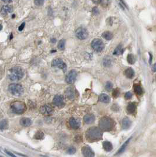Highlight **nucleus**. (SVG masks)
<instances>
[{"label": "nucleus", "instance_id": "nucleus-1", "mask_svg": "<svg viewBox=\"0 0 156 157\" xmlns=\"http://www.w3.org/2000/svg\"><path fill=\"white\" fill-rule=\"evenodd\" d=\"M24 75V70L19 66H14L9 70V78L11 81H19Z\"/></svg>", "mask_w": 156, "mask_h": 157}, {"label": "nucleus", "instance_id": "nucleus-2", "mask_svg": "<svg viewBox=\"0 0 156 157\" xmlns=\"http://www.w3.org/2000/svg\"><path fill=\"white\" fill-rule=\"evenodd\" d=\"M86 136L90 140H98L102 137V132L99 128L93 127L87 131Z\"/></svg>", "mask_w": 156, "mask_h": 157}, {"label": "nucleus", "instance_id": "nucleus-3", "mask_svg": "<svg viewBox=\"0 0 156 157\" xmlns=\"http://www.w3.org/2000/svg\"><path fill=\"white\" fill-rule=\"evenodd\" d=\"M11 108L13 112L17 114H22L27 110V106L22 101H14L11 103Z\"/></svg>", "mask_w": 156, "mask_h": 157}, {"label": "nucleus", "instance_id": "nucleus-4", "mask_svg": "<svg viewBox=\"0 0 156 157\" xmlns=\"http://www.w3.org/2000/svg\"><path fill=\"white\" fill-rule=\"evenodd\" d=\"M113 120L109 117H103L99 121V127L103 131L111 130L113 127Z\"/></svg>", "mask_w": 156, "mask_h": 157}, {"label": "nucleus", "instance_id": "nucleus-5", "mask_svg": "<svg viewBox=\"0 0 156 157\" xmlns=\"http://www.w3.org/2000/svg\"><path fill=\"white\" fill-rule=\"evenodd\" d=\"M8 91L15 96H20L24 92V88L19 84H11L8 86Z\"/></svg>", "mask_w": 156, "mask_h": 157}, {"label": "nucleus", "instance_id": "nucleus-6", "mask_svg": "<svg viewBox=\"0 0 156 157\" xmlns=\"http://www.w3.org/2000/svg\"><path fill=\"white\" fill-rule=\"evenodd\" d=\"M91 46L95 51L97 52H101L104 48V44L100 39H95L91 43Z\"/></svg>", "mask_w": 156, "mask_h": 157}, {"label": "nucleus", "instance_id": "nucleus-7", "mask_svg": "<svg viewBox=\"0 0 156 157\" xmlns=\"http://www.w3.org/2000/svg\"><path fill=\"white\" fill-rule=\"evenodd\" d=\"M52 66L54 67H58L59 68L63 70L64 72L66 71V64L63 62V60H62L60 58L55 59L52 61V64H51Z\"/></svg>", "mask_w": 156, "mask_h": 157}, {"label": "nucleus", "instance_id": "nucleus-8", "mask_svg": "<svg viewBox=\"0 0 156 157\" xmlns=\"http://www.w3.org/2000/svg\"><path fill=\"white\" fill-rule=\"evenodd\" d=\"M77 77V72L75 70H72L66 76V82L68 84H73Z\"/></svg>", "mask_w": 156, "mask_h": 157}, {"label": "nucleus", "instance_id": "nucleus-9", "mask_svg": "<svg viewBox=\"0 0 156 157\" xmlns=\"http://www.w3.org/2000/svg\"><path fill=\"white\" fill-rule=\"evenodd\" d=\"M76 36L80 40H85L88 37V32L85 29L79 28L76 31Z\"/></svg>", "mask_w": 156, "mask_h": 157}, {"label": "nucleus", "instance_id": "nucleus-10", "mask_svg": "<svg viewBox=\"0 0 156 157\" xmlns=\"http://www.w3.org/2000/svg\"><path fill=\"white\" fill-rule=\"evenodd\" d=\"M82 152L85 157H94L95 153L93 151L89 146L83 147L82 149Z\"/></svg>", "mask_w": 156, "mask_h": 157}, {"label": "nucleus", "instance_id": "nucleus-11", "mask_svg": "<svg viewBox=\"0 0 156 157\" xmlns=\"http://www.w3.org/2000/svg\"><path fill=\"white\" fill-rule=\"evenodd\" d=\"M40 112L42 114L45 115H49L53 113V110L51 106L48 105H43L40 108Z\"/></svg>", "mask_w": 156, "mask_h": 157}, {"label": "nucleus", "instance_id": "nucleus-12", "mask_svg": "<svg viewBox=\"0 0 156 157\" xmlns=\"http://www.w3.org/2000/svg\"><path fill=\"white\" fill-rule=\"evenodd\" d=\"M65 95L69 100H73L76 96V92L72 87H69L65 91Z\"/></svg>", "mask_w": 156, "mask_h": 157}, {"label": "nucleus", "instance_id": "nucleus-13", "mask_svg": "<svg viewBox=\"0 0 156 157\" xmlns=\"http://www.w3.org/2000/svg\"><path fill=\"white\" fill-rule=\"evenodd\" d=\"M53 103L55 105L57 106H62L63 104H64L63 96L59 95H55L53 100Z\"/></svg>", "mask_w": 156, "mask_h": 157}, {"label": "nucleus", "instance_id": "nucleus-14", "mask_svg": "<svg viewBox=\"0 0 156 157\" xmlns=\"http://www.w3.org/2000/svg\"><path fill=\"white\" fill-rule=\"evenodd\" d=\"M69 125L72 129H76L79 128L80 127V122L78 120L75 119L74 118H71L69 121Z\"/></svg>", "mask_w": 156, "mask_h": 157}, {"label": "nucleus", "instance_id": "nucleus-15", "mask_svg": "<svg viewBox=\"0 0 156 157\" xmlns=\"http://www.w3.org/2000/svg\"><path fill=\"white\" fill-rule=\"evenodd\" d=\"M136 110V104L134 102H131L127 106V111L128 114H133L135 112Z\"/></svg>", "mask_w": 156, "mask_h": 157}, {"label": "nucleus", "instance_id": "nucleus-16", "mask_svg": "<svg viewBox=\"0 0 156 157\" xmlns=\"http://www.w3.org/2000/svg\"><path fill=\"white\" fill-rule=\"evenodd\" d=\"M12 12V7L9 5H4L2 6L1 9V14L5 15L7 14L11 13Z\"/></svg>", "mask_w": 156, "mask_h": 157}, {"label": "nucleus", "instance_id": "nucleus-17", "mask_svg": "<svg viewBox=\"0 0 156 157\" xmlns=\"http://www.w3.org/2000/svg\"><path fill=\"white\" fill-rule=\"evenodd\" d=\"M32 120L28 118H22L20 120V124L23 127H29L32 124Z\"/></svg>", "mask_w": 156, "mask_h": 157}, {"label": "nucleus", "instance_id": "nucleus-18", "mask_svg": "<svg viewBox=\"0 0 156 157\" xmlns=\"http://www.w3.org/2000/svg\"><path fill=\"white\" fill-rule=\"evenodd\" d=\"M95 118L92 114H87L84 116V121L86 124H90L95 121Z\"/></svg>", "mask_w": 156, "mask_h": 157}, {"label": "nucleus", "instance_id": "nucleus-19", "mask_svg": "<svg viewBox=\"0 0 156 157\" xmlns=\"http://www.w3.org/2000/svg\"><path fill=\"white\" fill-rule=\"evenodd\" d=\"M131 125H132V122L128 119V118H124L123 120H122V128L124 129H127L129 128L130 127Z\"/></svg>", "mask_w": 156, "mask_h": 157}, {"label": "nucleus", "instance_id": "nucleus-20", "mask_svg": "<svg viewBox=\"0 0 156 157\" xmlns=\"http://www.w3.org/2000/svg\"><path fill=\"white\" fill-rule=\"evenodd\" d=\"M103 147L104 150L106 151L107 152L110 151H112V149H113V145H112V143L109 141L103 142Z\"/></svg>", "mask_w": 156, "mask_h": 157}, {"label": "nucleus", "instance_id": "nucleus-21", "mask_svg": "<svg viewBox=\"0 0 156 157\" xmlns=\"http://www.w3.org/2000/svg\"><path fill=\"white\" fill-rule=\"evenodd\" d=\"M99 101L104 103H109L110 101V99L106 94H102L99 96Z\"/></svg>", "mask_w": 156, "mask_h": 157}, {"label": "nucleus", "instance_id": "nucleus-22", "mask_svg": "<svg viewBox=\"0 0 156 157\" xmlns=\"http://www.w3.org/2000/svg\"><path fill=\"white\" fill-rule=\"evenodd\" d=\"M124 74L128 78H132L134 76V71L132 68H128L126 70L125 72H124Z\"/></svg>", "mask_w": 156, "mask_h": 157}, {"label": "nucleus", "instance_id": "nucleus-23", "mask_svg": "<svg viewBox=\"0 0 156 157\" xmlns=\"http://www.w3.org/2000/svg\"><path fill=\"white\" fill-rule=\"evenodd\" d=\"M133 88H134V92H135L137 95H141L143 94V89H142V88L141 87V86L140 85L134 84Z\"/></svg>", "mask_w": 156, "mask_h": 157}, {"label": "nucleus", "instance_id": "nucleus-24", "mask_svg": "<svg viewBox=\"0 0 156 157\" xmlns=\"http://www.w3.org/2000/svg\"><path fill=\"white\" fill-rule=\"evenodd\" d=\"M102 37L106 40H110L113 38V34L110 31H105L102 34Z\"/></svg>", "mask_w": 156, "mask_h": 157}, {"label": "nucleus", "instance_id": "nucleus-25", "mask_svg": "<svg viewBox=\"0 0 156 157\" xmlns=\"http://www.w3.org/2000/svg\"><path fill=\"white\" fill-rule=\"evenodd\" d=\"M130 139H131V138H130L128 139H127L126 141L125 142H124V144H123V145L122 146V147L120 148V149L118 151V152H117V153L116 154H121V153L123 152H124V151L125 150V149L127 147V145H128V143H129Z\"/></svg>", "mask_w": 156, "mask_h": 157}, {"label": "nucleus", "instance_id": "nucleus-26", "mask_svg": "<svg viewBox=\"0 0 156 157\" xmlns=\"http://www.w3.org/2000/svg\"><path fill=\"white\" fill-rule=\"evenodd\" d=\"M8 123L7 120H3L1 121H0V129H7L8 128Z\"/></svg>", "mask_w": 156, "mask_h": 157}, {"label": "nucleus", "instance_id": "nucleus-27", "mask_svg": "<svg viewBox=\"0 0 156 157\" xmlns=\"http://www.w3.org/2000/svg\"><path fill=\"white\" fill-rule=\"evenodd\" d=\"M127 61H128V62L129 64H133L135 62V61H136V58L135 57H134V56H133V54H128V56H127Z\"/></svg>", "mask_w": 156, "mask_h": 157}, {"label": "nucleus", "instance_id": "nucleus-28", "mask_svg": "<svg viewBox=\"0 0 156 157\" xmlns=\"http://www.w3.org/2000/svg\"><path fill=\"white\" fill-rule=\"evenodd\" d=\"M111 63H112V61H111V59L109 57L106 56L103 59V64L104 66H110L111 65Z\"/></svg>", "mask_w": 156, "mask_h": 157}, {"label": "nucleus", "instance_id": "nucleus-29", "mask_svg": "<svg viewBox=\"0 0 156 157\" xmlns=\"http://www.w3.org/2000/svg\"><path fill=\"white\" fill-rule=\"evenodd\" d=\"M123 49H122V46H118L114 50V52H113V54L117 55V56H118V55H120L123 53Z\"/></svg>", "mask_w": 156, "mask_h": 157}, {"label": "nucleus", "instance_id": "nucleus-30", "mask_svg": "<svg viewBox=\"0 0 156 157\" xmlns=\"http://www.w3.org/2000/svg\"><path fill=\"white\" fill-rule=\"evenodd\" d=\"M65 40H61L59 41L58 47L60 50H63L65 49Z\"/></svg>", "mask_w": 156, "mask_h": 157}, {"label": "nucleus", "instance_id": "nucleus-31", "mask_svg": "<svg viewBox=\"0 0 156 157\" xmlns=\"http://www.w3.org/2000/svg\"><path fill=\"white\" fill-rule=\"evenodd\" d=\"M43 137H44V134H43V132L41 131H39L36 133L34 138L37 139H42L43 138Z\"/></svg>", "mask_w": 156, "mask_h": 157}, {"label": "nucleus", "instance_id": "nucleus-32", "mask_svg": "<svg viewBox=\"0 0 156 157\" xmlns=\"http://www.w3.org/2000/svg\"><path fill=\"white\" fill-rule=\"evenodd\" d=\"M76 148L74 147H70L69 148H68L66 151L67 153L69 154H71V155L74 154L76 152Z\"/></svg>", "mask_w": 156, "mask_h": 157}, {"label": "nucleus", "instance_id": "nucleus-33", "mask_svg": "<svg viewBox=\"0 0 156 157\" xmlns=\"http://www.w3.org/2000/svg\"><path fill=\"white\" fill-rule=\"evenodd\" d=\"M105 88L106 89L107 91H111V90H112V88H113V84L111 82H110V81L107 82L105 85Z\"/></svg>", "mask_w": 156, "mask_h": 157}, {"label": "nucleus", "instance_id": "nucleus-34", "mask_svg": "<svg viewBox=\"0 0 156 157\" xmlns=\"http://www.w3.org/2000/svg\"><path fill=\"white\" fill-rule=\"evenodd\" d=\"M120 95V90L118 88H116L114 90H113V96L114 97L116 98L118 96H119Z\"/></svg>", "mask_w": 156, "mask_h": 157}, {"label": "nucleus", "instance_id": "nucleus-35", "mask_svg": "<svg viewBox=\"0 0 156 157\" xmlns=\"http://www.w3.org/2000/svg\"><path fill=\"white\" fill-rule=\"evenodd\" d=\"M125 96V98L126 99V100H130V99L132 98V96H133V94L130 92H127L126 93L125 96Z\"/></svg>", "mask_w": 156, "mask_h": 157}, {"label": "nucleus", "instance_id": "nucleus-36", "mask_svg": "<svg viewBox=\"0 0 156 157\" xmlns=\"http://www.w3.org/2000/svg\"><path fill=\"white\" fill-rule=\"evenodd\" d=\"M34 3L36 5L38 6H41L44 3V1H41V0H37V1H35Z\"/></svg>", "mask_w": 156, "mask_h": 157}, {"label": "nucleus", "instance_id": "nucleus-37", "mask_svg": "<svg viewBox=\"0 0 156 157\" xmlns=\"http://www.w3.org/2000/svg\"><path fill=\"white\" fill-rule=\"evenodd\" d=\"M92 12H93V14L96 15L98 14L99 13V10L97 7H95V8H93V10H92Z\"/></svg>", "mask_w": 156, "mask_h": 157}, {"label": "nucleus", "instance_id": "nucleus-38", "mask_svg": "<svg viewBox=\"0 0 156 157\" xmlns=\"http://www.w3.org/2000/svg\"><path fill=\"white\" fill-rule=\"evenodd\" d=\"M25 25V22H23V23H22V24H21V25H20L19 27H18V30H19V31H22V30H24V28Z\"/></svg>", "mask_w": 156, "mask_h": 157}, {"label": "nucleus", "instance_id": "nucleus-39", "mask_svg": "<svg viewBox=\"0 0 156 157\" xmlns=\"http://www.w3.org/2000/svg\"><path fill=\"white\" fill-rule=\"evenodd\" d=\"M5 152L7 153V154H8V155H9L10 157H17L15 156V155H14V154H12V152H10V151H5Z\"/></svg>", "mask_w": 156, "mask_h": 157}, {"label": "nucleus", "instance_id": "nucleus-40", "mask_svg": "<svg viewBox=\"0 0 156 157\" xmlns=\"http://www.w3.org/2000/svg\"><path fill=\"white\" fill-rule=\"evenodd\" d=\"M2 2H4V3H6V4H10V3H12V1H2Z\"/></svg>", "mask_w": 156, "mask_h": 157}, {"label": "nucleus", "instance_id": "nucleus-41", "mask_svg": "<svg viewBox=\"0 0 156 157\" xmlns=\"http://www.w3.org/2000/svg\"><path fill=\"white\" fill-rule=\"evenodd\" d=\"M153 71L154 72H156V64H154V65L153 66Z\"/></svg>", "mask_w": 156, "mask_h": 157}, {"label": "nucleus", "instance_id": "nucleus-42", "mask_svg": "<svg viewBox=\"0 0 156 157\" xmlns=\"http://www.w3.org/2000/svg\"><path fill=\"white\" fill-rule=\"evenodd\" d=\"M150 54V63H151V59L153 58V57H152V56H152L151 55V54Z\"/></svg>", "mask_w": 156, "mask_h": 157}, {"label": "nucleus", "instance_id": "nucleus-43", "mask_svg": "<svg viewBox=\"0 0 156 157\" xmlns=\"http://www.w3.org/2000/svg\"><path fill=\"white\" fill-rule=\"evenodd\" d=\"M2 29V25L1 24H0V31Z\"/></svg>", "mask_w": 156, "mask_h": 157}, {"label": "nucleus", "instance_id": "nucleus-44", "mask_svg": "<svg viewBox=\"0 0 156 157\" xmlns=\"http://www.w3.org/2000/svg\"><path fill=\"white\" fill-rule=\"evenodd\" d=\"M12 37H13V36H12V34H11V37H10V39H12Z\"/></svg>", "mask_w": 156, "mask_h": 157}, {"label": "nucleus", "instance_id": "nucleus-45", "mask_svg": "<svg viewBox=\"0 0 156 157\" xmlns=\"http://www.w3.org/2000/svg\"><path fill=\"white\" fill-rule=\"evenodd\" d=\"M12 17V18H14V17H15V15H13Z\"/></svg>", "mask_w": 156, "mask_h": 157}, {"label": "nucleus", "instance_id": "nucleus-46", "mask_svg": "<svg viewBox=\"0 0 156 157\" xmlns=\"http://www.w3.org/2000/svg\"><path fill=\"white\" fill-rule=\"evenodd\" d=\"M0 157H2V156H0Z\"/></svg>", "mask_w": 156, "mask_h": 157}]
</instances>
